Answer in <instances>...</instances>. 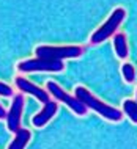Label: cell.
I'll return each instance as SVG.
<instances>
[{
	"label": "cell",
	"mask_w": 137,
	"mask_h": 149,
	"mask_svg": "<svg viewBox=\"0 0 137 149\" xmlns=\"http://www.w3.org/2000/svg\"><path fill=\"white\" fill-rule=\"evenodd\" d=\"M0 96H13V88L6 85L5 82H0Z\"/></svg>",
	"instance_id": "obj_13"
},
{
	"label": "cell",
	"mask_w": 137,
	"mask_h": 149,
	"mask_svg": "<svg viewBox=\"0 0 137 149\" xmlns=\"http://www.w3.org/2000/svg\"><path fill=\"white\" fill-rule=\"evenodd\" d=\"M114 49L118 58H128L129 49H128V41H126V35L124 33H115L114 35Z\"/></svg>",
	"instance_id": "obj_10"
},
{
	"label": "cell",
	"mask_w": 137,
	"mask_h": 149,
	"mask_svg": "<svg viewBox=\"0 0 137 149\" xmlns=\"http://www.w3.org/2000/svg\"><path fill=\"white\" fill-rule=\"evenodd\" d=\"M5 116H6V110L3 108L2 104H0V119H5Z\"/></svg>",
	"instance_id": "obj_14"
},
{
	"label": "cell",
	"mask_w": 137,
	"mask_h": 149,
	"mask_svg": "<svg viewBox=\"0 0 137 149\" xmlns=\"http://www.w3.org/2000/svg\"><path fill=\"white\" fill-rule=\"evenodd\" d=\"M14 85L19 88V91L27 93V94H32L33 97H36L39 102H43V104H47L51 100V94L47 93V90H44V88L38 86V85H33L30 80L24 79V77H21V75H18V77L14 79Z\"/></svg>",
	"instance_id": "obj_7"
},
{
	"label": "cell",
	"mask_w": 137,
	"mask_h": 149,
	"mask_svg": "<svg viewBox=\"0 0 137 149\" xmlns=\"http://www.w3.org/2000/svg\"><path fill=\"white\" fill-rule=\"evenodd\" d=\"M124 17H126V10L122 6L115 8V10L112 11V14L106 19V22H104L98 30L93 31V35L90 36V42L91 44H101L104 41H107L110 36H114L117 33V30L122 25Z\"/></svg>",
	"instance_id": "obj_2"
},
{
	"label": "cell",
	"mask_w": 137,
	"mask_h": 149,
	"mask_svg": "<svg viewBox=\"0 0 137 149\" xmlns=\"http://www.w3.org/2000/svg\"><path fill=\"white\" fill-rule=\"evenodd\" d=\"M74 97H77L80 102L84 104L87 108L96 111L98 115H101L103 118H106L107 121H112V123H120L123 119V111L118 110V108L109 105V104H104L103 100H99L98 97H95L87 88L84 86H77L74 90Z\"/></svg>",
	"instance_id": "obj_1"
},
{
	"label": "cell",
	"mask_w": 137,
	"mask_h": 149,
	"mask_svg": "<svg viewBox=\"0 0 137 149\" xmlns=\"http://www.w3.org/2000/svg\"><path fill=\"white\" fill-rule=\"evenodd\" d=\"M22 110H24V96L22 94H16L11 102V107L8 110V113L5 116L6 121V127L10 132H16L21 129V119H22Z\"/></svg>",
	"instance_id": "obj_6"
},
{
	"label": "cell",
	"mask_w": 137,
	"mask_h": 149,
	"mask_svg": "<svg viewBox=\"0 0 137 149\" xmlns=\"http://www.w3.org/2000/svg\"><path fill=\"white\" fill-rule=\"evenodd\" d=\"M35 54L38 58H46V60H58L63 61L66 58H79L84 54V47L82 46H38L35 49Z\"/></svg>",
	"instance_id": "obj_3"
},
{
	"label": "cell",
	"mask_w": 137,
	"mask_h": 149,
	"mask_svg": "<svg viewBox=\"0 0 137 149\" xmlns=\"http://www.w3.org/2000/svg\"><path fill=\"white\" fill-rule=\"evenodd\" d=\"M136 96H137V93H136ZM136 102H137V100H136Z\"/></svg>",
	"instance_id": "obj_15"
},
{
	"label": "cell",
	"mask_w": 137,
	"mask_h": 149,
	"mask_svg": "<svg viewBox=\"0 0 137 149\" xmlns=\"http://www.w3.org/2000/svg\"><path fill=\"white\" fill-rule=\"evenodd\" d=\"M57 111H58V104L55 102V100H49L47 104H44L41 111L36 113L33 118H32V124H33L35 127L41 129V127L46 126L55 115H57Z\"/></svg>",
	"instance_id": "obj_8"
},
{
	"label": "cell",
	"mask_w": 137,
	"mask_h": 149,
	"mask_svg": "<svg viewBox=\"0 0 137 149\" xmlns=\"http://www.w3.org/2000/svg\"><path fill=\"white\" fill-rule=\"evenodd\" d=\"M122 75L128 83H132L136 80V69L131 63H124L122 66Z\"/></svg>",
	"instance_id": "obj_12"
},
{
	"label": "cell",
	"mask_w": 137,
	"mask_h": 149,
	"mask_svg": "<svg viewBox=\"0 0 137 149\" xmlns=\"http://www.w3.org/2000/svg\"><path fill=\"white\" fill-rule=\"evenodd\" d=\"M16 69L21 74L29 72H62L65 69V63L58 60H46V58H29L22 60L16 64Z\"/></svg>",
	"instance_id": "obj_4"
},
{
	"label": "cell",
	"mask_w": 137,
	"mask_h": 149,
	"mask_svg": "<svg viewBox=\"0 0 137 149\" xmlns=\"http://www.w3.org/2000/svg\"><path fill=\"white\" fill-rule=\"evenodd\" d=\"M32 138V132L29 130V129H24L21 127L18 132L14 134V138L13 141L10 143V146H8L6 149H25V146L29 144Z\"/></svg>",
	"instance_id": "obj_9"
},
{
	"label": "cell",
	"mask_w": 137,
	"mask_h": 149,
	"mask_svg": "<svg viewBox=\"0 0 137 149\" xmlns=\"http://www.w3.org/2000/svg\"><path fill=\"white\" fill-rule=\"evenodd\" d=\"M123 113L129 118L134 124H137V102L132 99H128L123 102Z\"/></svg>",
	"instance_id": "obj_11"
},
{
	"label": "cell",
	"mask_w": 137,
	"mask_h": 149,
	"mask_svg": "<svg viewBox=\"0 0 137 149\" xmlns=\"http://www.w3.org/2000/svg\"><path fill=\"white\" fill-rule=\"evenodd\" d=\"M46 88H47V93H49L52 97H55V99L58 100V102L66 104V105L70 107L77 116L87 115L88 108L84 105V104L80 102L77 97H74V96H70L66 91H63V88L60 86V85H57L55 82H47V83H46Z\"/></svg>",
	"instance_id": "obj_5"
}]
</instances>
